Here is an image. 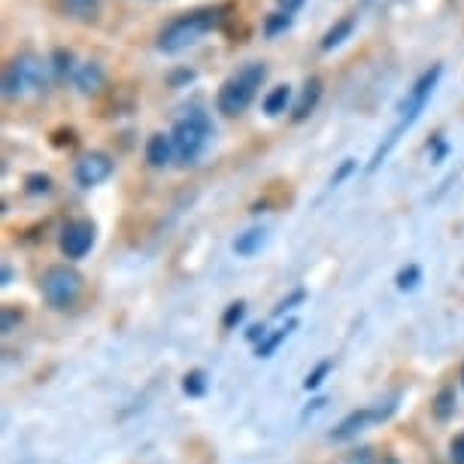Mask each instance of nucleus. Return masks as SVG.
<instances>
[{
  "label": "nucleus",
  "instance_id": "nucleus-21",
  "mask_svg": "<svg viewBox=\"0 0 464 464\" xmlns=\"http://www.w3.org/2000/svg\"><path fill=\"white\" fill-rule=\"evenodd\" d=\"M24 188H28V195H49L52 179L46 177V173H31V177L24 179Z\"/></svg>",
  "mask_w": 464,
  "mask_h": 464
},
{
  "label": "nucleus",
  "instance_id": "nucleus-30",
  "mask_svg": "<svg viewBox=\"0 0 464 464\" xmlns=\"http://www.w3.org/2000/svg\"><path fill=\"white\" fill-rule=\"evenodd\" d=\"M297 301H304V292H295L292 297H288V301H283V304H279L276 310H274V316H283V313L288 310V306H292V304H297Z\"/></svg>",
  "mask_w": 464,
  "mask_h": 464
},
{
  "label": "nucleus",
  "instance_id": "nucleus-27",
  "mask_svg": "<svg viewBox=\"0 0 464 464\" xmlns=\"http://www.w3.org/2000/svg\"><path fill=\"white\" fill-rule=\"evenodd\" d=\"M450 459L452 464H464V434H459L450 446Z\"/></svg>",
  "mask_w": 464,
  "mask_h": 464
},
{
  "label": "nucleus",
  "instance_id": "nucleus-31",
  "mask_svg": "<svg viewBox=\"0 0 464 464\" xmlns=\"http://www.w3.org/2000/svg\"><path fill=\"white\" fill-rule=\"evenodd\" d=\"M15 322H22V313H19V316H15L13 310H6V313H4V334H10Z\"/></svg>",
  "mask_w": 464,
  "mask_h": 464
},
{
  "label": "nucleus",
  "instance_id": "nucleus-12",
  "mask_svg": "<svg viewBox=\"0 0 464 464\" xmlns=\"http://www.w3.org/2000/svg\"><path fill=\"white\" fill-rule=\"evenodd\" d=\"M177 159V149H173V140L170 134H152L146 143V164L155 170L168 168V164Z\"/></svg>",
  "mask_w": 464,
  "mask_h": 464
},
{
  "label": "nucleus",
  "instance_id": "nucleus-16",
  "mask_svg": "<svg viewBox=\"0 0 464 464\" xmlns=\"http://www.w3.org/2000/svg\"><path fill=\"white\" fill-rule=\"evenodd\" d=\"M288 103H292V85L283 82V85H276V89L267 92V98H265V103H261V110H265L267 116H283Z\"/></svg>",
  "mask_w": 464,
  "mask_h": 464
},
{
  "label": "nucleus",
  "instance_id": "nucleus-22",
  "mask_svg": "<svg viewBox=\"0 0 464 464\" xmlns=\"http://www.w3.org/2000/svg\"><path fill=\"white\" fill-rule=\"evenodd\" d=\"M331 367H334V362H322V364L316 367V371H313V373H306V380H304V389H306V392H310V389H319V385H322V380H325V376H328V371H331Z\"/></svg>",
  "mask_w": 464,
  "mask_h": 464
},
{
  "label": "nucleus",
  "instance_id": "nucleus-4",
  "mask_svg": "<svg viewBox=\"0 0 464 464\" xmlns=\"http://www.w3.org/2000/svg\"><path fill=\"white\" fill-rule=\"evenodd\" d=\"M216 128H213V119L204 107H186L173 121V130H170V140H173V149H177V161L179 164H198L200 155L207 152L209 140H213Z\"/></svg>",
  "mask_w": 464,
  "mask_h": 464
},
{
  "label": "nucleus",
  "instance_id": "nucleus-23",
  "mask_svg": "<svg viewBox=\"0 0 464 464\" xmlns=\"http://www.w3.org/2000/svg\"><path fill=\"white\" fill-rule=\"evenodd\" d=\"M419 276H422V270H419L416 265L404 267V270L398 274V288H413V285L419 283Z\"/></svg>",
  "mask_w": 464,
  "mask_h": 464
},
{
  "label": "nucleus",
  "instance_id": "nucleus-8",
  "mask_svg": "<svg viewBox=\"0 0 464 464\" xmlns=\"http://www.w3.org/2000/svg\"><path fill=\"white\" fill-rule=\"evenodd\" d=\"M92 246H94V225L92 222L76 218V222L64 225V231H61V252H64L67 258H85Z\"/></svg>",
  "mask_w": 464,
  "mask_h": 464
},
{
  "label": "nucleus",
  "instance_id": "nucleus-1",
  "mask_svg": "<svg viewBox=\"0 0 464 464\" xmlns=\"http://www.w3.org/2000/svg\"><path fill=\"white\" fill-rule=\"evenodd\" d=\"M231 10L234 6L225 4V6H204V10H191V13L177 15V19H170L161 28L159 49L164 55H177V52L195 46V43L204 40L209 31L222 28V24L231 19V15H225V13H231Z\"/></svg>",
  "mask_w": 464,
  "mask_h": 464
},
{
  "label": "nucleus",
  "instance_id": "nucleus-34",
  "mask_svg": "<svg viewBox=\"0 0 464 464\" xmlns=\"http://www.w3.org/2000/svg\"><path fill=\"white\" fill-rule=\"evenodd\" d=\"M382 464H398V461H395V459H385Z\"/></svg>",
  "mask_w": 464,
  "mask_h": 464
},
{
  "label": "nucleus",
  "instance_id": "nucleus-2",
  "mask_svg": "<svg viewBox=\"0 0 464 464\" xmlns=\"http://www.w3.org/2000/svg\"><path fill=\"white\" fill-rule=\"evenodd\" d=\"M440 76H443V67L440 64H434V67H428L422 76L413 82V89L407 92V98L401 101V107H398V112H401V119H398V125L389 130V137H385V143L376 149L373 152V159H371V164H367V170H380V164L389 159V152L395 149V143L401 140V134L413 125V121L422 116V110H425V103L431 101V94H434V89H437V82H440Z\"/></svg>",
  "mask_w": 464,
  "mask_h": 464
},
{
  "label": "nucleus",
  "instance_id": "nucleus-20",
  "mask_svg": "<svg viewBox=\"0 0 464 464\" xmlns=\"http://www.w3.org/2000/svg\"><path fill=\"white\" fill-rule=\"evenodd\" d=\"M204 389H207V376H204V371H191V373H186V380H182V392L186 395H204Z\"/></svg>",
  "mask_w": 464,
  "mask_h": 464
},
{
  "label": "nucleus",
  "instance_id": "nucleus-14",
  "mask_svg": "<svg viewBox=\"0 0 464 464\" xmlns=\"http://www.w3.org/2000/svg\"><path fill=\"white\" fill-rule=\"evenodd\" d=\"M355 24H358V19L355 15H343L340 22H334L331 28L322 34V52H334L337 46H343V43L353 37V31H355Z\"/></svg>",
  "mask_w": 464,
  "mask_h": 464
},
{
  "label": "nucleus",
  "instance_id": "nucleus-3",
  "mask_svg": "<svg viewBox=\"0 0 464 464\" xmlns=\"http://www.w3.org/2000/svg\"><path fill=\"white\" fill-rule=\"evenodd\" d=\"M265 80H267L265 61H246V64L237 67L222 85H218L216 110L227 119L243 116V112L249 110V103L256 101V94H258L261 85H265Z\"/></svg>",
  "mask_w": 464,
  "mask_h": 464
},
{
  "label": "nucleus",
  "instance_id": "nucleus-9",
  "mask_svg": "<svg viewBox=\"0 0 464 464\" xmlns=\"http://www.w3.org/2000/svg\"><path fill=\"white\" fill-rule=\"evenodd\" d=\"M112 177V159L103 152H89L76 161V182L82 188H92V186H101L103 179Z\"/></svg>",
  "mask_w": 464,
  "mask_h": 464
},
{
  "label": "nucleus",
  "instance_id": "nucleus-13",
  "mask_svg": "<svg viewBox=\"0 0 464 464\" xmlns=\"http://www.w3.org/2000/svg\"><path fill=\"white\" fill-rule=\"evenodd\" d=\"M58 10L73 22L92 24L101 19V0H58Z\"/></svg>",
  "mask_w": 464,
  "mask_h": 464
},
{
  "label": "nucleus",
  "instance_id": "nucleus-24",
  "mask_svg": "<svg viewBox=\"0 0 464 464\" xmlns=\"http://www.w3.org/2000/svg\"><path fill=\"white\" fill-rule=\"evenodd\" d=\"M243 313H246V306H243V301L231 304V306H227V313H225V319H222V325H225V328H231L234 322H240V319H243Z\"/></svg>",
  "mask_w": 464,
  "mask_h": 464
},
{
  "label": "nucleus",
  "instance_id": "nucleus-28",
  "mask_svg": "<svg viewBox=\"0 0 464 464\" xmlns=\"http://www.w3.org/2000/svg\"><path fill=\"white\" fill-rule=\"evenodd\" d=\"M304 4H306V0H276L279 13H288V15H295Z\"/></svg>",
  "mask_w": 464,
  "mask_h": 464
},
{
  "label": "nucleus",
  "instance_id": "nucleus-10",
  "mask_svg": "<svg viewBox=\"0 0 464 464\" xmlns=\"http://www.w3.org/2000/svg\"><path fill=\"white\" fill-rule=\"evenodd\" d=\"M322 80L319 76H310V80L304 82V92H301V98L295 101V107H292V121H306L316 112L319 107V101H322Z\"/></svg>",
  "mask_w": 464,
  "mask_h": 464
},
{
  "label": "nucleus",
  "instance_id": "nucleus-32",
  "mask_svg": "<svg viewBox=\"0 0 464 464\" xmlns=\"http://www.w3.org/2000/svg\"><path fill=\"white\" fill-rule=\"evenodd\" d=\"M325 404H328V401H325V398H319V401H313V407H306V410H304V416H301V419H306V416H310V413H316V410H322V407H325Z\"/></svg>",
  "mask_w": 464,
  "mask_h": 464
},
{
  "label": "nucleus",
  "instance_id": "nucleus-15",
  "mask_svg": "<svg viewBox=\"0 0 464 464\" xmlns=\"http://www.w3.org/2000/svg\"><path fill=\"white\" fill-rule=\"evenodd\" d=\"M265 240H267L265 227H249V231L237 234V240H234V252L243 256V258H249V256H256L261 246H265Z\"/></svg>",
  "mask_w": 464,
  "mask_h": 464
},
{
  "label": "nucleus",
  "instance_id": "nucleus-6",
  "mask_svg": "<svg viewBox=\"0 0 464 464\" xmlns=\"http://www.w3.org/2000/svg\"><path fill=\"white\" fill-rule=\"evenodd\" d=\"M40 288H43V297H46L55 310H67V306H73L76 297L82 295V276L76 274L73 267L55 265L43 274Z\"/></svg>",
  "mask_w": 464,
  "mask_h": 464
},
{
  "label": "nucleus",
  "instance_id": "nucleus-33",
  "mask_svg": "<svg viewBox=\"0 0 464 464\" xmlns=\"http://www.w3.org/2000/svg\"><path fill=\"white\" fill-rule=\"evenodd\" d=\"M258 337H265V328H261V325L249 328V340H258Z\"/></svg>",
  "mask_w": 464,
  "mask_h": 464
},
{
  "label": "nucleus",
  "instance_id": "nucleus-17",
  "mask_svg": "<svg viewBox=\"0 0 464 464\" xmlns=\"http://www.w3.org/2000/svg\"><path fill=\"white\" fill-rule=\"evenodd\" d=\"M49 67L55 70L58 80H67V76L73 80V73H76V67H80V64H76V58H73V52H70V49H55V52H52Z\"/></svg>",
  "mask_w": 464,
  "mask_h": 464
},
{
  "label": "nucleus",
  "instance_id": "nucleus-26",
  "mask_svg": "<svg viewBox=\"0 0 464 464\" xmlns=\"http://www.w3.org/2000/svg\"><path fill=\"white\" fill-rule=\"evenodd\" d=\"M452 413V392L450 389H443L440 395H437V416L446 419Z\"/></svg>",
  "mask_w": 464,
  "mask_h": 464
},
{
  "label": "nucleus",
  "instance_id": "nucleus-25",
  "mask_svg": "<svg viewBox=\"0 0 464 464\" xmlns=\"http://www.w3.org/2000/svg\"><path fill=\"white\" fill-rule=\"evenodd\" d=\"M355 170V159H346L343 164H340V168L334 170V177H331V188H337L340 186V182H343L346 177H349V173H353Z\"/></svg>",
  "mask_w": 464,
  "mask_h": 464
},
{
  "label": "nucleus",
  "instance_id": "nucleus-18",
  "mask_svg": "<svg viewBox=\"0 0 464 464\" xmlns=\"http://www.w3.org/2000/svg\"><path fill=\"white\" fill-rule=\"evenodd\" d=\"M292 22H295V15H288V13H270L267 19H265V37H279V34H285L288 28H292Z\"/></svg>",
  "mask_w": 464,
  "mask_h": 464
},
{
  "label": "nucleus",
  "instance_id": "nucleus-29",
  "mask_svg": "<svg viewBox=\"0 0 464 464\" xmlns=\"http://www.w3.org/2000/svg\"><path fill=\"white\" fill-rule=\"evenodd\" d=\"M195 80V70H177V73H170V85L177 82H191Z\"/></svg>",
  "mask_w": 464,
  "mask_h": 464
},
{
  "label": "nucleus",
  "instance_id": "nucleus-19",
  "mask_svg": "<svg viewBox=\"0 0 464 464\" xmlns=\"http://www.w3.org/2000/svg\"><path fill=\"white\" fill-rule=\"evenodd\" d=\"M295 325H297V322H288V325H285V328H279L274 337H267L265 343L258 346V358H267L270 353H274V349H276L279 343H283V340H285L288 334H292V331H295Z\"/></svg>",
  "mask_w": 464,
  "mask_h": 464
},
{
  "label": "nucleus",
  "instance_id": "nucleus-11",
  "mask_svg": "<svg viewBox=\"0 0 464 464\" xmlns=\"http://www.w3.org/2000/svg\"><path fill=\"white\" fill-rule=\"evenodd\" d=\"M73 85L80 94H98L103 85H107V73H103V67L98 64V61H85V64L76 67Z\"/></svg>",
  "mask_w": 464,
  "mask_h": 464
},
{
  "label": "nucleus",
  "instance_id": "nucleus-7",
  "mask_svg": "<svg viewBox=\"0 0 464 464\" xmlns=\"http://www.w3.org/2000/svg\"><path fill=\"white\" fill-rule=\"evenodd\" d=\"M392 413H395V398L389 401V404H373V407H362L355 410V413H349L343 422H340L334 431H331V440H349V437L367 431V428H373L376 422H385Z\"/></svg>",
  "mask_w": 464,
  "mask_h": 464
},
{
  "label": "nucleus",
  "instance_id": "nucleus-5",
  "mask_svg": "<svg viewBox=\"0 0 464 464\" xmlns=\"http://www.w3.org/2000/svg\"><path fill=\"white\" fill-rule=\"evenodd\" d=\"M49 82V64L31 52H22L15 55L4 70V94L10 101H22V98H34V94L46 92Z\"/></svg>",
  "mask_w": 464,
  "mask_h": 464
}]
</instances>
